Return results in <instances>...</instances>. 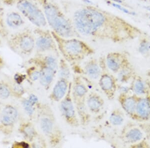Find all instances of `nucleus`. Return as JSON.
Segmentation results:
<instances>
[{
  "instance_id": "obj_1",
  "label": "nucleus",
  "mask_w": 150,
  "mask_h": 148,
  "mask_svg": "<svg viewBox=\"0 0 150 148\" xmlns=\"http://www.w3.org/2000/svg\"><path fill=\"white\" fill-rule=\"evenodd\" d=\"M71 19L79 34L87 38L123 43L138 32L124 19L93 5L81 6Z\"/></svg>"
},
{
  "instance_id": "obj_2",
  "label": "nucleus",
  "mask_w": 150,
  "mask_h": 148,
  "mask_svg": "<svg viewBox=\"0 0 150 148\" xmlns=\"http://www.w3.org/2000/svg\"><path fill=\"white\" fill-rule=\"evenodd\" d=\"M43 9L47 24L52 31L65 38H81L76 29L72 19L60 6L52 0H38Z\"/></svg>"
},
{
  "instance_id": "obj_3",
  "label": "nucleus",
  "mask_w": 150,
  "mask_h": 148,
  "mask_svg": "<svg viewBox=\"0 0 150 148\" xmlns=\"http://www.w3.org/2000/svg\"><path fill=\"white\" fill-rule=\"evenodd\" d=\"M52 33L60 55L71 66L80 63L95 53L94 48L81 38H63L53 31Z\"/></svg>"
},
{
  "instance_id": "obj_4",
  "label": "nucleus",
  "mask_w": 150,
  "mask_h": 148,
  "mask_svg": "<svg viewBox=\"0 0 150 148\" xmlns=\"http://www.w3.org/2000/svg\"><path fill=\"white\" fill-rule=\"evenodd\" d=\"M40 110V128L48 145L52 148L59 147L63 143L64 134L53 109L48 104H43Z\"/></svg>"
},
{
  "instance_id": "obj_5",
  "label": "nucleus",
  "mask_w": 150,
  "mask_h": 148,
  "mask_svg": "<svg viewBox=\"0 0 150 148\" xmlns=\"http://www.w3.org/2000/svg\"><path fill=\"white\" fill-rule=\"evenodd\" d=\"M89 91V89L82 76L78 73L73 74L71 96L81 125L83 127L89 125L92 119V115L87 107V98Z\"/></svg>"
},
{
  "instance_id": "obj_6",
  "label": "nucleus",
  "mask_w": 150,
  "mask_h": 148,
  "mask_svg": "<svg viewBox=\"0 0 150 148\" xmlns=\"http://www.w3.org/2000/svg\"><path fill=\"white\" fill-rule=\"evenodd\" d=\"M99 59L102 69L101 75L98 80L99 88L109 100H112L119 89V82L114 74L106 66L105 56Z\"/></svg>"
},
{
  "instance_id": "obj_7",
  "label": "nucleus",
  "mask_w": 150,
  "mask_h": 148,
  "mask_svg": "<svg viewBox=\"0 0 150 148\" xmlns=\"http://www.w3.org/2000/svg\"><path fill=\"white\" fill-rule=\"evenodd\" d=\"M71 88L72 81L66 95L59 103V109L62 118L66 124L72 128H78L81 125L77 110L72 100Z\"/></svg>"
},
{
  "instance_id": "obj_8",
  "label": "nucleus",
  "mask_w": 150,
  "mask_h": 148,
  "mask_svg": "<svg viewBox=\"0 0 150 148\" xmlns=\"http://www.w3.org/2000/svg\"><path fill=\"white\" fill-rule=\"evenodd\" d=\"M18 9L25 17L38 27L43 28L47 25L43 11L28 0H19Z\"/></svg>"
},
{
  "instance_id": "obj_9",
  "label": "nucleus",
  "mask_w": 150,
  "mask_h": 148,
  "mask_svg": "<svg viewBox=\"0 0 150 148\" xmlns=\"http://www.w3.org/2000/svg\"><path fill=\"white\" fill-rule=\"evenodd\" d=\"M36 33L38 37L35 40V46L38 51L40 53L50 52L59 57L60 53L52 31L38 27L36 30Z\"/></svg>"
},
{
  "instance_id": "obj_10",
  "label": "nucleus",
  "mask_w": 150,
  "mask_h": 148,
  "mask_svg": "<svg viewBox=\"0 0 150 148\" xmlns=\"http://www.w3.org/2000/svg\"><path fill=\"white\" fill-rule=\"evenodd\" d=\"M106 66L110 71L116 74L123 67L130 62L128 53L125 51H112L105 56Z\"/></svg>"
},
{
  "instance_id": "obj_11",
  "label": "nucleus",
  "mask_w": 150,
  "mask_h": 148,
  "mask_svg": "<svg viewBox=\"0 0 150 148\" xmlns=\"http://www.w3.org/2000/svg\"><path fill=\"white\" fill-rule=\"evenodd\" d=\"M120 138L123 143L130 146L143 139L144 134L138 126L128 125L122 130Z\"/></svg>"
},
{
  "instance_id": "obj_12",
  "label": "nucleus",
  "mask_w": 150,
  "mask_h": 148,
  "mask_svg": "<svg viewBox=\"0 0 150 148\" xmlns=\"http://www.w3.org/2000/svg\"><path fill=\"white\" fill-rule=\"evenodd\" d=\"M139 96L129 92H121L118 97V101L120 107L126 115L132 119L135 114L137 101Z\"/></svg>"
},
{
  "instance_id": "obj_13",
  "label": "nucleus",
  "mask_w": 150,
  "mask_h": 148,
  "mask_svg": "<svg viewBox=\"0 0 150 148\" xmlns=\"http://www.w3.org/2000/svg\"><path fill=\"white\" fill-rule=\"evenodd\" d=\"M133 120L145 122L150 120V93L139 97L137 103Z\"/></svg>"
},
{
  "instance_id": "obj_14",
  "label": "nucleus",
  "mask_w": 150,
  "mask_h": 148,
  "mask_svg": "<svg viewBox=\"0 0 150 148\" xmlns=\"http://www.w3.org/2000/svg\"><path fill=\"white\" fill-rule=\"evenodd\" d=\"M87 107L91 115L98 116L104 110L105 101L100 94L95 91H89L87 98Z\"/></svg>"
},
{
  "instance_id": "obj_15",
  "label": "nucleus",
  "mask_w": 150,
  "mask_h": 148,
  "mask_svg": "<svg viewBox=\"0 0 150 148\" xmlns=\"http://www.w3.org/2000/svg\"><path fill=\"white\" fill-rule=\"evenodd\" d=\"M71 81L72 80L58 78L49 96L50 101L59 103L67 93Z\"/></svg>"
},
{
  "instance_id": "obj_16",
  "label": "nucleus",
  "mask_w": 150,
  "mask_h": 148,
  "mask_svg": "<svg viewBox=\"0 0 150 148\" xmlns=\"http://www.w3.org/2000/svg\"><path fill=\"white\" fill-rule=\"evenodd\" d=\"M18 46L21 53L30 55L35 48V39L31 31L27 30L18 35L17 39Z\"/></svg>"
},
{
  "instance_id": "obj_17",
  "label": "nucleus",
  "mask_w": 150,
  "mask_h": 148,
  "mask_svg": "<svg viewBox=\"0 0 150 148\" xmlns=\"http://www.w3.org/2000/svg\"><path fill=\"white\" fill-rule=\"evenodd\" d=\"M81 71L90 80H98L102 72L99 59L94 57L88 59L83 65Z\"/></svg>"
},
{
  "instance_id": "obj_18",
  "label": "nucleus",
  "mask_w": 150,
  "mask_h": 148,
  "mask_svg": "<svg viewBox=\"0 0 150 148\" xmlns=\"http://www.w3.org/2000/svg\"><path fill=\"white\" fill-rule=\"evenodd\" d=\"M130 89L135 95L143 96L150 93V84L142 77L136 74L131 81Z\"/></svg>"
},
{
  "instance_id": "obj_19",
  "label": "nucleus",
  "mask_w": 150,
  "mask_h": 148,
  "mask_svg": "<svg viewBox=\"0 0 150 148\" xmlns=\"http://www.w3.org/2000/svg\"><path fill=\"white\" fill-rule=\"evenodd\" d=\"M40 70V82L45 88L48 90L56 77L57 71L48 67H41Z\"/></svg>"
},
{
  "instance_id": "obj_20",
  "label": "nucleus",
  "mask_w": 150,
  "mask_h": 148,
  "mask_svg": "<svg viewBox=\"0 0 150 148\" xmlns=\"http://www.w3.org/2000/svg\"><path fill=\"white\" fill-rule=\"evenodd\" d=\"M136 74L135 69L130 62L116 74V77L119 83L126 84L131 81Z\"/></svg>"
},
{
  "instance_id": "obj_21",
  "label": "nucleus",
  "mask_w": 150,
  "mask_h": 148,
  "mask_svg": "<svg viewBox=\"0 0 150 148\" xmlns=\"http://www.w3.org/2000/svg\"><path fill=\"white\" fill-rule=\"evenodd\" d=\"M56 55H47L34 59L33 62L39 65L40 67H48L58 71L59 60Z\"/></svg>"
},
{
  "instance_id": "obj_22",
  "label": "nucleus",
  "mask_w": 150,
  "mask_h": 148,
  "mask_svg": "<svg viewBox=\"0 0 150 148\" xmlns=\"http://www.w3.org/2000/svg\"><path fill=\"white\" fill-rule=\"evenodd\" d=\"M18 116V112L17 109L12 106H8L2 112L1 121L5 125H11L15 122Z\"/></svg>"
},
{
  "instance_id": "obj_23",
  "label": "nucleus",
  "mask_w": 150,
  "mask_h": 148,
  "mask_svg": "<svg viewBox=\"0 0 150 148\" xmlns=\"http://www.w3.org/2000/svg\"><path fill=\"white\" fill-rule=\"evenodd\" d=\"M58 78H63L72 80V74L71 66L62 57L59 60L57 75Z\"/></svg>"
},
{
  "instance_id": "obj_24",
  "label": "nucleus",
  "mask_w": 150,
  "mask_h": 148,
  "mask_svg": "<svg viewBox=\"0 0 150 148\" xmlns=\"http://www.w3.org/2000/svg\"><path fill=\"white\" fill-rule=\"evenodd\" d=\"M125 115L126 114L121 108H115L111 111L109 117V122L112 126H122L125 121Z\"/></svg>"
},
{
  "instance_id": "obj_25",
  "label": "nucleus",
  "mask_w": 150,
  "mask_h": 148,
  "mask_svg": "<svg viewBox=\"0 0 150 148\" xmlns=\"http://www.w3.org/2000/svg\"><path fill=\"white\" fill-rule=\"evenodd\" d=\"M7 22L10 27L18 28L22 26L24 21L20 14L17 13H12L8 16Z\"/></svg>"
},
{
  "instance_id": "obj_26",
  "label": "nucleus",
  "mask_w": 150,
  "mask_h": 148,
  "mask_svg": "<svg viewBox=\"0 0 150 148\" xmlns=\"http://www.w3.org/2000/svg\"><path fill=\"white\" fill-rule=\"evenodd\" d=\"M23 133L28 139L33 140L38 136V134L36 129L34 126L30 123H26L23 129Z\"/></svg>"
},
{
  "instance_id": "obj_27",
  "label": "nucleus",
  "mask_w": 150,
  "mask_h": 148,
  "mask_svg": "<svg viewBox=\"0 0 150 148\" xmlns=\"http://www.w3.org/2000/svg\"><path fill=\"white\" fill-rule=\"evenodd\" d=\"M139 51L144 56L150 55V41L147 39H142L140 41Z\"/></svg>"
},
{
  "instance_id": "obj_28",
  "label": "nucleus",
  "mask_w": 150,
  "mask_h": 148,
  "mask_svg": "<svg viewBox=\"0 0 150 148\" xmlns=\"http://www.w3.org/2000/svg\"><path fill=\"white\" fill-rule=\"evenodd\" d=\"M35 105L31 102L29 99H26L23 102L24 108L29 116H32L35 111Z\"/></svg>"
},
{
  "instance_id": "obj_29",
  "label": "nucleus",
  "mask_w": 150,
  "mask_h": 148,
  "mask_svg": "<svg viewBox=\"0 0 150 148\" xmlns=\"http://www.w3.org/2000/svg\"><path fill=\"white\" fill-rule=\"evenodd\" d=\"M10 95V90L5 85H0V98L6 99Z\"/></svg>"
},
{
  "instance_id": "obj_30",
  "label": "nucleus",
  "mask_w": 150,
  "mask_h": 148,
  "mask_svg": "<svg viewBox=\"0 0 150 148\" xmlns=\"http://www.w3.org/2000/svg\"><path fill=\"white\" fill-rule=\"evenodd\" d=\"M40 76V70H34L32 73H31L30 77L31 80L33 81H36L39 80Z\"/></svg>"
}]
</instances>
